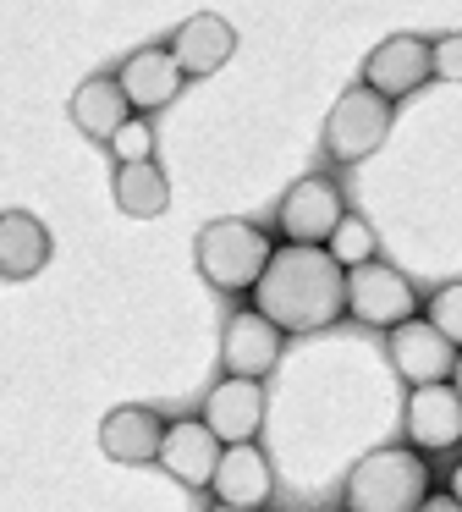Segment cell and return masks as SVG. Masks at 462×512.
I'll use <instances>...</instances> for the list:
<instances>
[{
  "instance_id": "6da1fadb",
  "label": "cell",
  "mask_w": 462,
  "mask_h": 512,
  "mask_svg": "<svg viewBox=\"0 0 462 512\" xmlns=\"http://www.w3.org/2000/svg\"><path fill=\"white\" fill-rule=\"evenodd\" d=\"M253 309L275 325V331H325L347 314V270L325 254V248L281 243L264 265L259 287H253Z\"/></svg>"
},
{
  "instance_id": "7a4b0ae2",
  "label": "cell",
  "mask_w": 462,
  "mask_h": 512,
  "mask_svg": "<svg viewBox=\"0 0 462 512\" xmlns=\"http://www.w3.org/2000/svg\"><path fill=\"white\" fill-rule=\"evenodd\" d=\"M347 512H418L429 501V463L413 446H380L341 485Z\"/></svg>"
},
{
  "instance_id": "3957f363",
  "label": "cell",
  "mask_w": 462,
  "mask_h": 512,
  "mask_svg": "<svg viewBox=\"0 0 462 512\" xmlns=\"http://www.w3.org/2000/svg\"><path fill=\"white\" fill-rule=\"evenodd\" d=\"M270 254H275V243L253 221H209L193 248L198 276L215 292H253L264 265H270Z\"/></svg>"
},
{
  "instance_id": "277c9868",
  "label": "cell",
  "mask_w": 462,
  "mask_h": 512,
  "mask_svg": "<svg viewBox=\"0 0 462 512\" xmlns=\"http://www.w3.org/2000/svg\"><path fill=\"white\" fill-rule=\"evenodd\" d=\"M385 138H391V100H380V94L363 89V83L341 89V100L330 105V116H325V155L336 160V166H358V160H369Z\"/></svg>"
},
{
  "instance_id": "5b68a950",
  "label": "cell",
  "mask_w": 462,
  "mask_h": 512,
  "mask_svg": "<svg viewBox=\"0 0 462 512\" xmlns=\"http://www.w3.org/2000/svg\"><path fill=\"white\" fill-rule=\"evenodd\" d=\"M347 204H341V188L330 177H297L292 188L281 193V210H275V226H281L286 243H303V248H325L330 232L341 226Z\"/></svg>"
},
{
  "instance_id": "8992f818",
  "label": "cell",
  "mask_w": 462,
  "mask_h": 512,
  "mask_svg": "<svg viewBox=\"0 0 462 512\" xmlns=\"http://www.w3.org/2000/svg\"><path fill=\"white\" fill-rule=\"evenodd\" d=\"M429 78H435V61H429V39H418V34L380 39V45L369 50V61H363V89H374L391 105L407 100V94H418Z\"/></svg>"
},
{
  "instance_id": "52a82bcc",
  "label": "cell",
  "mask_w": 462,
  "mask_h": 512,
  "mask_svg": "<svg viewBox=\"0 0 462 512\" xmlns=\"http://www.w3.org/2000/svg\"><path fill=\"white\" fill-rule=\"evenodd\" d=\"M413 281L402 276L396 265H380V259H369V265L347 270V314L363 325H402L413 320Z\"/></svg>"
},
{
  "instance_id": "ba28073f",
  "label": "cell",
  "mask_w": 462,
  "mask_h": 512,
  "mask_svg": "<svg viewBox=\"0 0 462 512\" xmlns=\"http://www.w3.org/2000/svg\"><path fill=\"white\" fill-rule=\"evenodd\" d=\"M391 364L407 386H440V380H451V369H457V347H451L429 320L413 314V320L391 325Z\"/></svg>"
},
{
  "instance_id": "9c48e42d",
  "label": "cell",
  "mask_w": 462,
  "mask_h": 512,
  "mask_svg": "<svg viewBox=\"0 0 462 512\" xmlns=\"http://www.w3.org/2000/svg\"><path fill=\"white\" fill-rule=\"evenodd\" d=\"M198 419L215 430L220 446H248L253 435L264 430V386H259V380H242V375H226L204 397Z\"/></svg>"
},
{
  "instance_id": "30bf717a",
  "label": "cell",
  "mask_w": 462,
  "mask_h": 512,
  "mask_svg": "<svg viewBox=\"0 0 462 512\" xmlns=\"http://www.w3.org/2000/svg\"><path fill=\"white\" fill-rule=\"evenodd\" d=\"M281 347H286V336L275 331L259 309H237L226 320V336H220V364H226V375L264 380L281 364Z\"/></svg>"
},
{
  "instance_id": "8fae6325",
  "label": "cell",
  "mask_w": 462,
  "mask_h": 512,
  "mask_svg": "<svg viewBox=\"0 0 462 512\" xmlns=\"http://www.w3.org/2000/svg\"><path fill=\"white\" fill-rule=\"evenodd\" d=\"M220 452H226V446L215 441V430H209L204 419H176V424H165V441H160V457H154V463H160L176 485L209 490V479H215V468H220Z\"/></svg>"
},
{
  "instance_id": "7c38bea8",
  "label": "cell",
  "mask_w": 462,
  "mask_h": 512,
  "mask_svg": "<svg viewBox=\"0 0 462 512\" xmlns=\"http://www.w3.org/2000/svg\"><path fill=\"white\" fill-rule=\"evenodd\" d=\"M407 441L413 452H451L462 441V397L451 391V380L407 391Z\"/></svg>"
},
{
  "instance_id": "4fadbf2b",
  "label": "cell",
  "mask_w": 462,
  "mask_h": 512,
  "mask_svg": "<svg viewBox=\"0 0 462 512\" xmlns=\"http://www.w3.org/2000/svg\"><path fill=\"white\" fill-rule=\"evenodd\" d=\"M165 50H171V61L182 67V78H215V72L237 56V28L215 12H198L176 28Z\"/></svg>"
},
{
  "instance_id": "5bb4252c",
  "label": "cell",
  "mask_w": 462,
  "mask_h": 512,
  "mask_svg": "<svg viewBox=\"0 0 462 512\" xmlns=\"http://www.w3.org/2000/svg\"><path fill=\"white\" fill-rule=\"evenodd\" d=\"M160 441H165V419L154 408H143V402H121V408H110L99 419V452L110 463H127V468L154 463Z\"/></svg>"
},
{
  "instance_id": "9a60e30c",
  "label": "cell",
  "mask_w": 462,
  "mask_h": 512,
  "mask_svg": "<svg viewBox=\"0 0 462 512\" xmlns=\"http://www.w3.org/2000/svg\"><path fill=\"white\" fill-rule=\"evenodd\" d=\"M116 83H121V94H127L132 111L149 116V111H160V105H171L187 78H182V67L171 61V50H132V56L121 61Z\"/></svg>"
},
{
  "instance_id": "2e32d148",
  "label": "cell",
  "mask_w": 462,
  "mask_h": 512,
  "mask_svg": "<svg viewBox=\"0 0 462 512\" xmlns=\"http://www.w3.org/2000/svg\"><path fill=\"white\" fill-rule=\"evenodd\" d=\"M209 490H215L220 507H264L275 490V474H270V457L259 452V446H226L220 452V468L215 479H209Z\"/></svg>"
},
{
  "instance_id": "e0dca14e",
  "label": "cell",
  "mask_w": 462,
  "mask_h": 512,
  "mask_svg": "<svg viewBox=\"0 0 462 512\" xmlns=\"http://www.w3.org/2000/svg\"><path fill=\"white\" fill-rule=\"evenodd\" d=\"M66 111H72V127L83 138H94V144H110V138L121 133V127L132 122V105H127V94H121V83L116 78H83L72 89V105H66Z\"/></svg>"
},
{
  "instance_id": "ac0fdd59",
  "label": "cell",
  "mask_w": 462,
  "mask_h": 512,
  "mask_svg": "<svg viewBox=\"0 0 462 512\" xmlns=\"http://www.w3.org/2000/svg\"><path fill=\"white\" fill-rule=\"evenodd\" d=\"M50 265V226L28 210L0 215V281H33Z\"/></svg>"
},
{
  "instance_id": "d6986e66",
  "label": "cell",
  "mask_w": 462,
  "mask_h": 512,
  "mask_svg": "<svg viewBox=\"0 0 462 512\" xmlns=\"http://www.w3.org/2000/svg\"><path fill=\"white\" fill-rule=\"evenodd\" d=\"M116 210L132 221H154V215L171 210V182L154 160L143 166H116Z\"/></svg>"
},
{
  "instance_id": "ffe728a7",
  "label": "cell",
  "mask_w": 462,
  "mask_h": 512,
  "mask_svg": "<svg viewBox=\"0 0 462 512\" xmlns=\"http://www.w3.org/2000/svg\"><path fill=\"white\" fill-rule=\"evenodd\" d=\"M374 243H380V237H374V226L363 221V215H341V226L330 232L325 254L336 259L341 270H358V265H369V259H374Z\"/></svg>"
},
{
  "instance_id": "44dd1931",
  "label": "cell",
  "mask_w": 462,
  "mask_h": 512,
  "mask_svg": "<svg viewBox=\"0 0 462 512\" xmlns=\"http://www.w3.org/2000/svg\"><path fill=\"white\" fill-rule=\"evenodd\" d=\"M105 149L116 155V166H143V160H154V127H149V116H132V122L121 127Z\"/></svg>"
},
{
  "instance_id": "7402d4cb",
  "label": "cell",
  "mask_w": 462,
  "mask_h": 512,
  "mask_svg": "<svg viewBox=\"0 0 462 512\" xmlns=\"http://www.w3.org/2000/svg\"><path fill=\"white\" fill-rule=\"evenodd\" d=\"M429 325H435L451 347H462V281H451V287H440L435 298H429Z\"/></svg>"
},
{
  "instance_id": "603a6c76",
  "label": "cell",
  "mask_w": 462,
  "mask_h": 512,
  "mask_svg": "<svg viewBox=\"0 0 462 512\" xmlns=\"http://www.w3.org/2000/svg\"><path fill=\"white\" fill-rule=\"evenodd\" d=\"M429 61H435V78L446 83H462V34H446L429 45Z\"/></svg>"
},
{
  "instance_id": "cb8c5ba5",
  "label": "cell",
  "mask_w": 462,
  "mask_h": 512,
  "mask_svg": "<svg viewBox=\"0 0 462 512\" xmlns=\"http://www.w3.org/2000/svg\"><path fill=\"white\" fill-rule=\"evenodd\" d=\"M418 512H462V507H457V501H451V496H429V501H424V507H418Z\"/></svg>"
},
{
  "instance_id": "d4e9b609",
  "label": "cell",
  "mask_w": 462,
  "mask_h": 512,
  "mask_svg": "<svg viewBox=\"0 0 462 512\" xmlns=\"http://www.w3.org/2000/svg\"><path fill=\"white\" fill-rule=\"evenodd\" d=\"M451 501H457V507H462V463L451 468Z\"/></svg>"
},
{
  "instance_id": "484cf974",
  "label": "cell",
  "mask_w": 462,
  "mask_h": 512,
  "mask_svg": "<svg viewBox=\"0 0 462 512\" xmlns=\"http://www.w3.org/2000/svg\"><path fill=\"white\" fill-rule=\"evenodd\" d=\"M451 391L462 397V353H457V369H451Z\"/></svg>"
},
{
  "instance_id": "4316f807",
  "label": "cell",
  "mask_w": 462,
  "mask_h": 512,
  "mask_svg": "<svg viewBox=\"0 0 462 512\" xmlns=\"http://www.w3.org/2000/svg\"><path fill=\"white\" fill-rule=\"evenodd\" d=\"M209 512H264V507H209Z\"/></svg>"
}]
</instances>
